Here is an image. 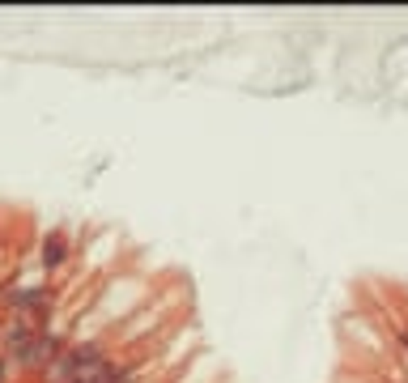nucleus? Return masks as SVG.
<instances>
[{
	"label": "nucleus",
	"mask_w": 408,
	"mask_h": 383,
	"mask_svg": "<svg viewBox=\"0 0 408 383\" xmlns=\"http://www.w3.org/2000/svg\"><path fill=\"white\" fill-rule=\"evenodd\" d=\"M396 345H400V358L408 362V324H400V328H396Z\"/></svg>",
	"instance_id": "nucleus-5"
},
{
	"label": "nucleus",
	"mask_w": 408,
	"mask_h": 383,
	"mask_svg": "<svg viewBox=\"0 0 408 383\" xmlns=\"http://www.w3.org/2000/svg\"><path fill=\"white\" fill-rule=\"evenodd\" d=\"M0 328H4V320H0Z\"/></svg>",
	"instance_id": "nucleus-7"
},
{
	"label": "nucleus",
	"mask_w": 408,
	"mask_h": 383,
	"mask_svg": "<svg viewBox=\"0 0 408 383\" xmlns=\"http://www.w3.org/2000/svg\"><path fill=\"white\" fill-rule=\"evenodd\" d=\"M68 252H72L68 230H47V239H43V269H60L68 260Z\"/></svg>",
	"instance_id": "nucleus-4"
},
{
	"label": "nucleus",
	"mask_w": 408,
	"mask_h": 383,
	"mask_svg": "<svg viewBox=\"0 0 408 383\" xmlns=\"http://www.w3.org/2000/svg\"><path fill=\"white\" fill-rule=\"evenodd\" d=\"M60 350H64V337H55V333H47V328H34L26 341H17V345L9 350V358H13V367H21V371H43Z\"/></svg>",
	"instance_id": "nucleus-1"
},
{
	"label": "nucleus",
	"mask_w": 408,
	"mask_h": 383,
	"mask_svg": "<svg viewBox=\"0 0 408 383\" xmlns=\"http://www.w3.org/2000/svg\"><path fill=\"white\" fill-rule=\"evenodd\" d=\"M38 375H43V383H77V379H81V362H77L72 345H64V350H60V354L38 371Z\"/></svg>",
	"instance_id": "nucleus-3"
},
{
	"label": "nucleus",
	"mask_w": 408,
	"mask_h": 383,
	"mask_svg": "<svg viewBox=\"0 0 408 383\" xmlns=\"http://www.w3.org/2000/svg\"><path fill=\"white\" fill-rule=\"evenodd\" d=\"M0 298H4L17 315H43L55 294H51V286H13V290H4Z\"/></svg>",
	"instance_id": "nucleus-2"
},
{
	"label": "nucleus",
	"mask_w": 408,
	"mask_h": 383,
	"mask_svg": "<svg viewBox=\"0 0 408 383\" xmlns=\"http://www.w3.org/2000/svg\"><path fill=\"white\" fill-rule=\"evenodd\" d=\"M9 371H13V358H0V383H9Z\"/></svg>",
	"instance_id": "nucleus-6"
}]
</instances>
